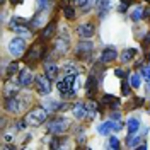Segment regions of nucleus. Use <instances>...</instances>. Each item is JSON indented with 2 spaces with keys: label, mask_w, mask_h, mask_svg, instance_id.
<instances>
[{
  "label": "nucleus",
  "mask_w": 150,
  "mask_h": 150,
  "mask_svg": "<svg viewBox=\"0 0 150 150\" xmlns=\"http://www.w3.org/2000/svg\"><path fill=\"white\" fill-rule=\"evenodd\" d=\"M26 121H28L29 126H39V125H43V123L48 120V109L46 108H34V109H31V111L26 114V118H24Z\"/></svg>",
  "instance_id": "1"
},
{
  "label": "nucleus",
  "mask_w": 150,
  "mask_h": 150,
  "mask_svg": "<svg viewBox=\"0 0 150 150\" xmlns=\"http://www.w3.org/2000/svg\"><path fill=\"white\" fill-rule=\"evenodd\" d=\"M68 128H70V121H68L67 118H63V116L53 118V120L50 121V125H48V130L51 131L53 135H62V133H65Z\"/></svg>",
  "instance_id": "2"
},
{
  "label": "nucleus",
  "mask_w": 150,
  "mask_h": 150,
  "mask_svg": "<svg viewBox=\"0 0 150 150\" xmlns=\"http://www.w3.org/2000/svg\"><path fill=\"white\" fill-rule=\"evenodd\" d=\"M43 41V39H41ZM41 41H36L33 46L29 48L28 55H26V62L28 63H34V62H39L43 56L46 55V51H45V46H43V43Z\"/></svg>",
  "instance_id": "3"
},
{
  "label": "nucleus",
  "mask_w": 150,
  "mask_h": 150,
  "mask_svg": "<svg viewBox=\"0 0 150 150\" xmlns=\"http://www.w3.org/2000/svg\"><path fill=\"white\" fill-rule=\"evenodd\" d=\"M75 80H77V75L67 74L65 79L58 82V91H60V94H62V96H70V94H74L75 92V89H74Z\"/></svg>",
  "instance_id": "4"
},
{
  "label": "nucleus",
  "mask_w": 150,
  "mask_h": 150,
  "mask_svg": "<svg viewBox=\"0 0 150 150\" xmlns=\"http://www.w3.org/2000/svg\"><path fill=\"white\" fill-rule=\"evenodd\" d=\"M24 109V101L17 97V96H9L5 97V111H9L10 114H19Z\"/></svg>",
  "instance_id": "5"
},
{
  "label": "nucleus",
  "mask_w": 150,
  "mask_h": 150,
  "mask_svg": "<svg viewBox=\"0 0 150 150\" xmlns=\"http://www.w3.org/2000/svg\"><path fill=\"white\" fill-rule=\"evenodd\" d=\"M68 48H70V39H68V34L63 33V34H60V36L55 39V43H53V51H55L56 55L62 56L68 51Z\"/></svg>",
  "instance_id": "6"
},
{
  "label": "nucleus",
  "mask_w": 150,
  "mask_h": 150,
  "mask_svg": "<svg viewBox=\"0 0 150 150\" xmlns=\"http://www.w3.org/2000/svg\"><path fill=\"white\" fill-rule=\"evenodd\" d=\"M34 84H36V91L39 94H50L51 92V79H50L46 74L34 77Z\"/></svg>",
  "instance_id": "7"
},
{
  "label": "nucleus",
  "mask_w": 150,
  "mask_h": 150,
  "mask_svg": "<svg viewBox=\"0 0 150 150\" xmlns=\"http://www.w3.org/2000/svg\"><path fill=\"white\" fill-rule=\"evenodd\" d=\"M26 51V41L22 38H14L9 41V53L12 56H22Z\"/></svg>",
  "instance_id": "8"
},
{
  "label": "nucleus",
  "mask_w": 150,
  "mask_h": 150,
  "mask_svg": "<svg viewBox=\"0 0 150 150\" xmlns=\"http://www.w3.org/2000/svg\"><path fill=\"white\" fill-rule=\"evenodd\" d=\"M29 28H31V24H26L24 19L16 17V16L10 19V29L16 31V33H19V34H26V36H28L29 34Z\"/></svg>",
  "instance_id": "9"
},
{
  "label": "nucleus",
  "mask_w": 150,
  "mask_h": 150,
  "mask_svg": "<svg viewBox=\"0 0 150 150\" xmlns=\"http://www.w3.org/2000/svg\"><path fill=\"white\" fill-rule=\"evenodd\" d=\"M92 51H94V43H91V41H80L77 45V58L87 60L92 55Z\"/></svg>",
  "instance_id": "10"
},
{
  "label": "nucleus",
  "mask_w": 150,
  "mask_h": 150,
  "mask_svg": "<svg viewBox=\"0 0 150 150\" xmlns=\"http://www.w3.org/2000/svg\"><path fill=\"white\" fill-rule=\"evenodd\" d=\"M94 33H96V28H94L92 22H84V24H80V26L77 28V34L80 38H85V39L92 38Z\"/></svg>",
  "instance_id": "11"
},
{
  "label": "nucleus",
  "mask_w": 150,
  "mask_h": 150,
  "mask_svg": "<svg viewBox=\"0 0 150 150\" xmlns=\"http://www.w3.org/2000/svg\"><path fill=\"white\" fill-rule=\"evenodd\" d=\"M97 87H99L97 79H96L94 75H89V79H87V82H85V92H87V97L92 99L94 96H96V92H97Z\"/></svg>",
  "instance_id": "12"
},
{
  "label": "nucleus",
  "mask_w": 150,
  "mask_h": 150,
  "mask_svg": "<svg viewBox=\"0 0 150 150\" xmlns=\"http://www.w3.org/2000/svg\"><path fill=\"white\" fill-rule=\"evenodd\" d=\"M33 74L29 72L28 68H24V70H21L19 72V85L21 87H28L29 84H33Z\"/></svg>",
  "instance_id": "13"
},
{
  "label": "nucleus",
  "mask_w": 150,
  "mask_h": 150,
  "mask_svg": "<svg viewBox=\"0 0 150 150\" xmlns=\"http://www.w3.org/2000/svg\"><path fill=\"white\" fill-rule=\"evenodd\" d=\"M116 58H118V51L114 48H106L103 51V55H101V62L103 63H111Z\"/></svg>",
  "instance_id": "14"
},
{
  "label": "nucleus",
  "mask_w": 150,
  "mask_h": 150,
  "mask_svg": "<svg viewBox=\"0 0 150 150\" xmlns=\"http://www.w3.org/2000/svg\"><path fill=\"white\" fill-rule=\"evenodd\" d=\"M87 114H89V111H87V106H85V104L77 103L74 106V116L77 118V120H84Z\"/></svg>",
  "instance_id": "15"
},
{
  "label": "nucleus",
  "mask_w": 150,
  "mask_h": 150,
  "mask_svg": "<svg viewBox=\"0 0 150 150\" xmlns=\"http://www.w3.org/2000/svg\"><path fill=\"white\" fill-rule=\"evenodd\" d=\"M55 33H56V24H55V22H50L46 28L41 31V39H43V41H48V39H51V38H53Z\"/></svg>",
  "instance_id": "16"
},
{
  "label": "nucleus",
  "mask_w": 150,
  "mask_h": 150,
  "mask_svg": "<svg viewBox=\"0 0 150 150\" xmlns=\"http://www.w3.org/2000/svg\"><path fill=\"white\" fill-rule=\"evenodd\" d=\"M137 53H138V51H137L135 48H128V50H125V51L121 53V56H120V58H121L123 63H128V62H131V60L137 56Z\"/></svg>",
  "instance_id": "17"
},
{
  "label": "nucleus",
  "mask_w": 150,
  "mask_h": 150,
  "mask_svg": "<svg viewBox=\"0 0 150 150\" xmlns=\"http://www.w3.org/2000/svg\"><path fill=\"white\" fill-rule=\"evenodd\" d=\"M140 140H142L140 137H137L135 133H130L125 143H126V147H128V149H137V147L140 145Z\"/></svg>",
  "instance_id": "18"
},
{
  "label": "nucleus",
  "mask_w": 150,
  "mask_h": 150,
  "mask_svg": "<svg viewBox=\"0 0 150 150\" xmlns=\"http://www.w3.org/2000/svg\"><path fill=\"white\" fill-rule=\"evenodd\" d=\"M45 70H46V75L51 79V80H55L56 75H58V67L55 63H51V62H48L46 65H45Z\"/></svg>",
  "instance_id": "19"
},
{
  "label": "nucleus",
  "mask_w": 150,
  "mask_h": 150,
  "mask_svg": "<svg viewBox=\"0 0 150 150\" xmlns=\"http://www.w3.org/2000/svg\"><path fill=\"white\" fill-rule=\"evenodd\" d=\"M45 12L46 9H41V12H38L34 19L31 21V28H38V26H43V21H45Z\"/></svg>",
  "instance_id": "20"
},
{
  "label": "nucleus",
  "mask_w": 150,
  "mask_h": 150,
  "mask_svg": "<svg viewBox=\"0 0 150 150\" xmlns=\"http://www.w3.org/2000/svg\"><path fill=\"white\" fill-rule=\"evenodd\" d=\"M126 128H128V133H137L140 130V121L137 118H130L128 123H126Z\"/></svg>",
  "instance_id": "21"
},
{
  "label": "nucleus",
  "mask_w": 150,
  "mask_h": 150,
  "mask_svg": "<svg viewBox=\"0 0 150 150\" xmlns=\"http://www.w3.org/2000/svg\"><path fill=\"white\" fill-rule=\"evenodd\" d=\"M130 19L131 21H135V22L140 21V19H143V9H142L140 5H137V7L130 12Z\"/></svg>",
  "instance_id": "22"
},
{
  "label": "nucleus",
  "mask_w": 150,
  "mask_h": 150,
  "mask_svg": "<svg viewBox=\"0 0 150 150\" xmlns=\"http://www.w3.org/2000/svg\"><path fill=\"white\" fill-rule=\"evenodd\" d=\"M97 9H99V19H104V16H106V10L109 9V0H99Z\"/></svg>",
  "instance_id": "23"
},
{
  "label": "nucleus",
  "mask_w": 150,
  "mask_h": 150,
  "mask_svg": "<svg viewBox=\"0 0 150 150\" xmlns=\"http://www.w3.org/2000/svg\"><path fill=\"white\" fill-rule=\"evenodd\" d=\"M140 80H142L140 74H131L130 75V85L133 89H138V87H140Z\"/></svg>",
  "instance_id": "24"
},
{
  "label": "nucleus",
  "mask_w": 150,
  "mask_h": 150,
  "mask_svg": "<svg viewBox=\"0 0 150 150\" xmlns=\"http://www.w3.org/2000/svg\"><path fill=\"white\" fill-rule=\"evenodd\" d=\"M63 16H65L67 19H75V10H74V7H70V5H65L63 7Z\"/></svg>",
  "instance_id": "25"
},
{
  "label": "nucleus",
  "mask_w": 150,
  "mask_h": 150,
  "mask_svg": "<svg viewBox=\"0 0 150 150\" xmlns=\"http://www.w3.org/2000/svg\"><path fill=\"white\" fill-rule=\"evenodd\" d=\"M130 5H131V0H121L120 5H118V10H120V12H126V9H128Z\"/></svg>",
  "instance_id": "26"
},
{
  "label": "nucleus",
  "mask_w": 150,
  "mask_h": 150,
  "mask_svg": "<svg viewBox=\"0 0 150 150\" xmlns=\"http://www.w3.org/2000/svg\"><path fill=\"white\" fill-rule=\"evenodd\" d=\"M109 149H112V150L120 149V140L116 137H109Z\"/></svg>",
  "instance_id": "27"
},
{
  "label": "nucleus",
  "mask_w": 150,
  "mask_h": 150,
  "mask_svg": "<svg viewBox=\"0 0 150 150\" xmlns=\"http://www.w3.org/2000/svg\"><path fill=\"white\" fill-rule=\"evenodd\" d=\"M130 82H126V80H123L121 79V92H123V96H130Z\"/></svg>",
  "instance_id": "28"
},
{
  "label": "nucleus",
  "mask_w": 150,
  "mask_h": 150,
  "mask_svg": "<svg viewBox=\"0 0 150 150\" xmlns=\"http://www.w3.org/2000/svg\"><path fill=\"white\" fill-rule=\"evenodd\" d=\"M17 70H19V65L16 63V62H14V63H10V65L7 67V75L10 77V75H14V74H16Z\"/></svg>",
  "instance_id": "29"
},
{
  "label": "nucleus",
  "mask_w": 150,
  "mask_h": 150,
  "mask_svg": "<svg viewBox=\"0 0 150 150\" xmlns=\"http://www.w3.org/2000/svg\"><path fill=\"white\" fill-rule=\"evenodd\" d=\"M87 111H89V116L94 118V116H96V111H97V106H96L94 103H89L87 104Z\"/></svg>",
  "instance_id": "30"
},
{
  "label": "nucleus",
  "mask_w": 150,
  "mask_h": 150,
  "mask_svg": "<svg viewBox=\"0 0 150 150\" xmlns=\"http://www.w3.org/2000/svg\"><path fill=\"white\" fill-rule=\"evenodd\" d=\"M65 72L67 74H74V75H79V70L74 67V63H67L65 65Z\"/></svg>",
  "instance_id": "31"
},
{
  "label": "nucleus",
  "mask_w": 150,
  "mask_h": 150,
  "mask_svg": "<svg viewBox=\"0 0 150 150\" xmlns=\"http://www.w3.org/2000/svg\"><path fill=\"white\" fill-rule=\"evenodd\" d=\"M142 77L147 79V80H150V65H145L142 68Z\"/></svg>",
  "instance_id": "32"
},
{
  "label": "nucleus",
  "mask_w": 150,
  "mask_h": 150,
  "mask_svg": "<svg viewBox=\"0 0 150 150\" xmlns=\"http://www.w3.org/2000/svg\"><path fill=\"white\" fill-rule=\"evenodd\" d=\"M114 75H116V77H120V79H125V77L128 75V72H126V70H123V68H114Z\"/></svg>",
  "instance_id": "33"
},
{
  "label": "nucleus",
  "mask_w": 150,
  "mask_h": 150,
  "mask_svg": "<svg viewBox=\"0 0 150 150\" xmlns=\"http://www.w3.org/2000/svg\"><path fill=\"white\" fill-rule=\"evenodd\" d=\"M38 5H39V9H48L50 0H38Z\"/></svg>",
  "instance_id": "34"
},
{
  "label": "nucleus",
  "mask_w": 150,
  "mask_h": 150,
  "mask_svg": "<svg viewBox=\"0 0 150 150\" xmlns=\"http://www.w3.org/2000/svg\"><path fill=\"white\" fill-rule=\"evenodd\" d=\"M111 120L121 121V112H120V111H112V112H111Z\"/></svg>",
  "instance_id": "35"
},
{
  "label": "nucleus",
  "mask_w": 150,
  "mask_h": 150,
  "mask_svg": "<svg viewBox=\"0 0 150 150\" xmlns=\"http://www.w3.org/2000/svg\"><path fill=\"white\" fill-rule=\"evenodd\" d=\"M94 4H96V0H87V4H85V7H82V10H84V12H87V10L91 9Z\"/></svg>",
  "instance_id": "36"
},
{
  "label": "nucleus",
  "mask_w": 150,
  "mask_h": 150,
  "mask_svg": "<svg viewBox=\"0 0 150 150\" xmlns=\"http://www.w3.org/2000/svg\"><path fill=\"white\" fill-rule=\"evenodd\" d=\"M50 147H51V149H58V147H62V145H60L58 138H53V140H51V143H50Z\"/></svg>",
  "instance_id": "37"
},
{
  "label": "nucleus",
  "mask_w": 150,
  "mask_h": 150,
  "mask_svg": "<svg viewBox=\"0 0 150 150\" xmlns=\"http://www.w3.org/2000/svg\"><path fill=\"white\" fill-rule=\"evenodd\" d=\"M74 4L77 7H85V4H87V0H74Z\"/></svg>",
  "instance_id": "38"
},
{
  "label": "nucleus",
  "mask_w": 150,
  "mask_h": 150,
  "mask_svg": "<svg viewBox=\"0 0 150 150\" xmlns=\"http://www.w3.org/2000/svg\"><path fill=\"white\" fill-rule=\"evenodd\" d=\"M149 45H150V33L143 38V46H149Z\"/></svg>",
  "instance_id": "39"
},
{
  "label": "nucleus",
  "mask_w": 150,
  "mask_h": 150,
  "mask_svg": "<svg viewBox=\"0 0 150 150\" xmlns=\"http://www.w3.org/2000/svg\"><path fill=\"white\" fill-rule=\"evenodd\" d=\"M137 149H140V150H145V149H147V145H145V143H140V145H138Z\"/></svg>",
  "instance_id": "40"
},
{
  "label": "nucleus",
  "mask_w": 150,
  "mask_h": 150,
  "mask_svg": "<svg viewBox=\"0 0 150 150\" xmlns=\"http://www.w3.org/2000/svg\"><path fill=\"white\" fill-rule=\"evenodd\" d=\"M10 2H12V4H21L22 0H10Z\"/></svg>",
  "instance_id": "41"
},
{
  "label": "nucleus",
  "mask_w": 150,
  "mask_h": 150,
  "mask_svg": "<svg viewBox=\"0 0 150 150\" xmlns=\"http://www.w3.org/2000/svg\"><path fill=\"white\" fill-rule=\"evenodd\" d=\"M149 91H150V85H149Z\"/></svg>",
  "instance_id": "42"
},
{
  "label": "nucleus",
  "mask_w": 150,
  "mask_h": 150,
  "mask_svg": "<svg viewBox=\"0 0 150 150\" xmlns=\"http://www.w3.org/2000/svg\"><path fill=\"white\" fill-rule=\"evenodd\" d=\"M2 2H4V0H2Z\"/></svg>",
  "instance_id": "43"
}]
</instances>
